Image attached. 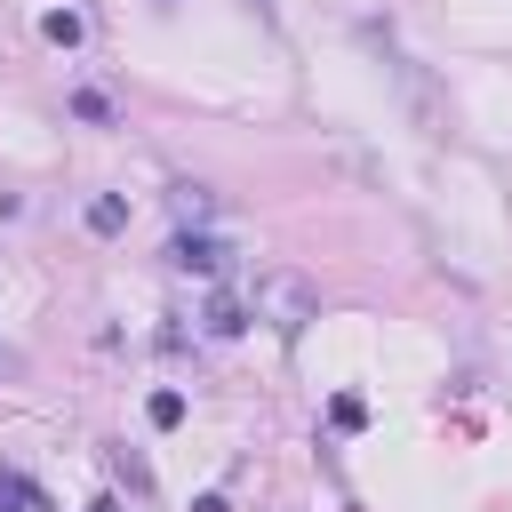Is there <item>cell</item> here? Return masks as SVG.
I'll use <instances>...</instances> for the list:
<instances>
[{"label": "cell", "mask_w": 512, "mask_h": 512, "mask_svg": "<svg viewBox=\"0 0 512 512\" xmlns=\"http://www.w3.org/2000/svg\"><path fill=\"white\" fill-rule=\"evenodd\" d=\"M88 232H96V240L128 232V200H120V192H96V200H88Z\"/></svg>", "instance_id": "5"}, {"label": "cell", "mask_w": 512, "mask_h": 512, "mask_svg": "<svg viewBox=\"0 0 512 512\" xmlns=\"http://www.w3.org/2000/svg\"><path fill=\"white\" fill-rule=\"evenodd\" d=\"M200 328H208V336H240V328H248V296H240V288H216V296L200 304Z\"/></svg>", "instance_id": "3"}, {"label": "cell", "mask_w": 512, "mask_h": 512, "mask_svg": "<svg viewBox=\"0 0 512 512\" xmlns=\"http://www.w3.org/2000/svg\"><path fill=\"white\" fill-rule=\"evenodd\" d=\"M0 512H56V504H48V488H40L32 472L0 464Z\"/></svg>", "instance_id": "4"}, {"label": "cell", "mask_w": 512, "mask_h": 512, "mask_svg": "<svg viewBox=\"0 0 512 512\" xmlns=\"http://www.w3.org/2000/svg\"><path fill=\"white\" fill-rule=\"evenodd\" d=\"M328 424H336V432H360V424H368V400H360V392H336V400H328Z\"/></svg>", "instance_id": "8"}, {"label": "cell", "mask_w": 512, "mask_h": 512, "mask_svg": "<svg viewBox=\"0 0 512 512\" xmlns=\"http://www.w3.org/2000/svg\"><path fill=\"white\" fill-rule=\"evenodd\" d=\"M192 512H232V504L224 496H192Z\"/></svg>", "instance_id": "11"}, {"label": "cell", "mask_w": 512, "mask_h": 512, "mask_svg": "<svg viewBox=\"0 0 512 512\" xmlns=\"http://www.w3.org/2000/svg\"><path fill=\"white\" fill-rule=\"evenodd\" d=\"M40 32H48V40H56V48H80V40H88V24H80V16H72V8H56V16H48V24H40Z\"/></svg>", "instance_id": "9"}, {"label": "cell", "mask_w": 512, "mask_h": 512, "mask_svg": "<svg viewBox=\"0 0 512 512\" xmlns=\"http://www.w3.org/2000/svg\"><path fill=\"white\" fill-rule=\"evenodd\" d=\"M72 120H88V128H112L120 112H112V96H104V88H72Z\"/></svg>", "instance_id": "6"}, {"label": "cell", "mask_w": 512, "mask_h": 512, "mask_svg": "<svg viewBox=\"0 0 512 512\" xmlns=\"http://www.w3.org/2000/svg\"><path fill=\"white\" fill-rule=\"evenodd\" d=\"M144 416H152L160 432H176V424H184V392H152V408H144Z\"/></svg>", "instance_id": "10"}, {"label": "cell", "mask_w": 512, "mask_h": 512, "mask_svg": "<svg viewBox=\"0 0 512 512\" xmlns=\"http://www.w3.org/2000/svg\"><path fill=\"white\" fill-rule=\"evenodd\" d=\"M224 256H232V248L208 240V232H176V240H168V264H176V272H200V280H216Z\"/></svg>", "instance_id": "2"}, {"label": "cell", "mask_w": 512, "mask_h": 512, "mask_svg": "<svg viewBox=\"0 0 512 512\" xmlns=\"http://www.w3.org/2000/svg\"><path fill=\"white\" fill-rule=\"evenodd\" d=\"M248 312L296 336L304 320H320V296H312V280H304V272H256V288H248Z\"/></svg>", "instance_id": "1"}, {"label": "cell", "mask_w": 512, "mask_h": 512, "mask_svg": "<svg viewBox=\"0 0 512 512\" xmlns=\"http://www.w3.org/2000/svg\"><path fill=\"white\" fill-rule=\"evenodd\" d=\"M88 512H120V504H112V496H96V504H88Z\"/></svg>", "instance_id": "12"}, {"label": "cell", "mask_w": 512, "mask_h": 512, "mask_svg": "<svg viewBox=\"0 0 512 512\" xmlns=\"http://www.w3.org/2000/svg\"><path fill=\"white\" fill-rule=\"evenodd\" d=\"M168 208H176L184 224H200V216L216 208V192H200V184H176V192H168Z\"/></svg>", "instance_id": "7"}]
</instances>
